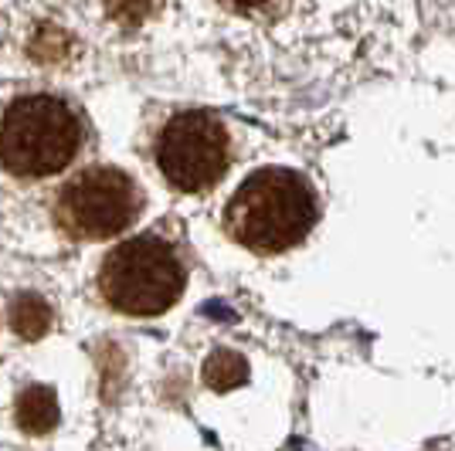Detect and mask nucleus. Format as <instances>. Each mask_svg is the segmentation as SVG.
<instances>
[{"label": "nucleus", "mask_w": 455, "mask_h": 451, "mask_svg": "<svg viewBox=\"0 0 455 451\" xmlns=\"http://www.w3.org/2000/svg\"><path fill=\"white\" fill-rule=\"evenodd\" d=\"M248 380V360L235 350H214L204 363V384L211 391L225 394V391H235Z\"/></svg>", "instance_id": "obj_8"}, {"label": "nucleus", "mask_w": 455, "mask_h": 451, "mask_svg": "<svg viewBox=\"0 0 455 451\" xmlns=\"http://www.w3.org/2000/svg\"><path fill=\"white\" fill-rule=\"evenodd\" d=\"M14 417H18V428L24 434H52L58 424V397L52 387L44 384H31L18 394V407H14Z\"/></svg>", "instance_id": "obj_6"}, {"label": "nucleus", "mask_w": 455, "mask_h": 451, "mask_svg": "<svg viewBox=\"0 0 455 451\" xmlns=\"http://www.w3.org/2000/svg\"><path fill=\"white\" fill-rule=\"evenodd\" d=\"M316 190L289 167L248 173L225 207V234L255 255H283L316 227Z\"/></svg>", "instance_id": "obj_2"}, {"label": "nucleus", "mask_w": 455, "mask_h": 451, "mask_svg": "<svg viewBox=\"0 0 455 451\" xmlns=\"http://www.w3.org/2000/svg\"><path fill=\"white\" fill-rule=\"evenodd\" d=\"M65 51H72V38L65 35V31H58V28H41L35 41H31V55L44 61V65H52V61H61Z\"/></svg>", "instance_id": "obj_10"}, {"label": "nucleus", "mask_w": 455, "mask_h": 451, "mask_svg": "<svg viewBox=\"0 0 455 451\" xmlns=\"http://www.w3.org/2000/svg\"><path fill=\"white\" fill-rule=\"evenodd\" d=\"M89 139V115L68 95L38 89L0 102V177L7 180H55L76 167Z\"/></svg>", "instance_id": "obj_1"}, {"label": "nucleus", "mask_w": 455, "mask_h": 451, "mask_svg": "<svg viewBox=\"0 0 455 451\" xmlns=\"http://www.w3.org/2000/svg\"><path fill=\"white\" fill-rule=\"evenodd\" d=\"M99 296L102 302L130 320H153L173 309L188 289L184 251L160 231L126 238L99 265Z\"/></svg>", "instance_id": "obj_3"}, {"label": "nucleus", "mask_w": 455, "mask_h": 451, "mask_svg": "<svg viewBox=\"0 0 455 451\" xmlns=\"http://www.w3.org/2000/svg\"><path fill=\"white\" fill-rule=\"evenodd\" d=\"M164 7V0H106V11L123 28H140Z\"/></svg>", "instance_id": "obj_9"}, {"label": "nucleus", "mask_w": 455, "mask_h": 451, "mask_svg": "<svg viewBox=\"0 0 455 451\" xmlns=\"http://www.w3.org/2000/svg\"><path fill=\"white\" fill-rule=\"evenodd\" d=\"M147 194L126 170L109 163L76 170L55 194V225L76 241H106L140 221Z\"/></svg>", "instance_id": "obj_4"}, {"label": "nucleus", "mask_w": 455, "mask_h": 451, "mask_svg": "<svg viewBox=\"0 0 455 451\" xmlns=\"http://www.w3.org/2000/svg\"><path fill=\"white\" fill-rule=\"evenodd\" d=\"M153 160L173 190L208 194L231 167V132L208 109L173 113L156 132Z\"/></svg>", "instance_id": "obj_5"}, {"label": "nucleus", "mask_w": 455, "mask_h": 451, "mask_svg": "<svg viewBox=\"0 0 455 451\" xmlns=\"http://www.w3.org/2000/svg\"><path fill=\"white\" fill-rule=\"evenodd\" d=\"M11 329L18 333L20 339L35 343V339H44L55 326V309L41 299L38 292H20L11 302Z\"/></svg>", "instance_id": "obj_7"}, {"label": "nucleus", "mask_w": 455, "mask_h": 451, "mask_svg": "<svg viewBox=\"0 0 455 451\" xmlns=\"http://www.w3.org/2000/svg\"><path fill=\"white\" fill-rule=\"evenodd\" d=\"M218 4L228 7V11H235V14H259V11L272 7L275 0H218Z\"/></svg>", "instance_id": "obj_11"}]
</instances>
